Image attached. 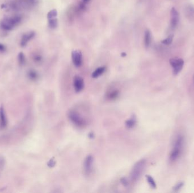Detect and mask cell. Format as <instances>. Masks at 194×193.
<instances>
[{
	"label": "cell",
	"mask_w": 194,
	"mask_h": 193,
	"mask_svg": "<svg viewBox=\"0 0 194 193\" xmlns=\"http://www.w3.org/2000/svg\"><path fill=\"white\" fill-rule=\"evenodd\" d=\"M22 20L21 15H14L3 18L0 21V28L3 31H11L17 26Z\"/></svg>",
	"instance_id": "cell-1"
},
{
	"label": "cell",
	"mask_w": 194,
	"mask_h": 193,
	"mask_svg": "<svg viewBox=\"0 0 194 193\" xmlns=\"http://www.w3.org/2000/svg\"><path fill=\"white\" fill-rule=\"evenodd\" d=\"M184 142L185 139L183 136H178L176 137L173 145V149L170 153V160L171 161H175L180 157L183 148Z\"/></svg>",
	"instance_id": "cell-2"
},
{
	"label": "cell",
	"mask_w": 194,
	"mask_h": 193,
	"mask_svg": "<svg viewBox=\"0 0 194 193\" xmlns=\"http://www.w3.org/2000/svg\"><path fill=\"white\" fill-rule=\"evenodd\" d=\"M146 161L145 159H141L135 164L130 172L132 181L136 182L139 180L146 169Z\"/></svg>",
	"instance_id": "cell-3"
},
{
	"label": "cell",
	"mask_w": 194,
	"mask_h": 193,
	"mask_svg": "<svg viewBox=\"0 0 194 193\" xmlns=\"http://www.w3.org/2000/svg\"><path fill=\"white\" fill-rule=\"evenodd\" d=\"M68 117L70 121L79 128H84L86 126V121L79 113L74 111H70L68 113Z\"/></svg>",
	"instance_id": "cell-4"
},
{
	"label": "cell",
	"mask_w": 194,
	"mask_h": 193,
	"mask_svg": "<svg viewBox=\"0 0 194 193\" xmlns=\"http://www.w3.org/2000/svg\"><path fill=\"white\" fill-rule=\"evenodd\" d=\"M170 64L173 67V74L176 76L181 72L184 65V61L181 58H172L170 60Z\"/></svg>",
	"instance_id": "cell-5"
},
{
	"label": "cell",
	"mask_w": 194,
	"mask_h": 193,
	"mask_svg": "<svg viewBox=\"0 0 194 193\" xmlns=\"http://www.w3.org/2000/svg\"><path fill=\"white\" fill-rule=\"evenodd\" d=\"M94 159L91 155H88L84 163V171L86 175H90L93 171Z\"/></svg>",
	"instance_id": "cell-6"
},
{
	"label": "cell",
	"mask_w": 194,
	"mask_h": 193,
	"mask_svg": "<svg viewBox=\"0 0 194 193\" xmlns=\"http://www.w3.org/2000/svg\"><path fill=\"white\" fill-rule=\"evenodd\" d=\"M179 14L178 11L174 7L171 9L170 11V25L172 28L177 27L179 23Z\"/></svg>",
	"instance_id": "cell-7"
},
{
	"label": "cell",
	"mask_w": 194,
	"mask_h": 193,
	"mask_svg": "<svg viewBox=\"0 0 194 193\" xmlns=\"http://www.w3.org/2000/svg\"><path fill=\"white\" fill-rule=\"evenodd\" d=\"M72 59L74 65L76 67H80L82 64V53L79 51L75 50L72 52Z\"/></svg>",
	"instance_id": "cell-8"
},
{
	"label": "cell",
	"mask_w": 194,
	"mask_h": 193,
	"mask_svg": "<svg viewBox=\"0 0 194 193\" xmlns=\"http://www.w3.org/2000/svg\"><path fill=\"white\" fill-rule=\"evenodd\" d=\"M73 87L76 92H79L84 88V81L82 77L77 76L73 79Z\"/></svg>",
	"instance_id": "cell-9"
},
{
	"label": "cell",
	"mask_w": 194,
	"mask_h": 193,
	"mask_svg": "<svg viewBox=\"0 0 194 193\" xmlns=\"http://www.w3.org/2000/svg\"><path fill=\"white\" fill-rule=\"evenodd\" d=\"M35 36V32L34 31H30L25 33L22 36L21 40V46L22 47H25L28 45L31 40L33 39Z\"/></svg>",
	"instance_id": "cell-10"
},
{
	"label": "cell",
	"mask_w": 194,
	"mask_h": 193,
	"mask_svg": "<svg viewBox=\"0 0 194 193\" xmlns=\"http://www.w3.org/2000/svg\"><path fill=\"white\" fill-rule=\"evenodd\" d=\"M8 125V120L6 117L5 109L1 106L0 107V127L3 129L5 128Z\"/></svg>",
	"instance_id": "cell-11"
},
{
	"label": "cell",
	"mask_w": 194,
	"mask_h": 193,
	"mask_svg": "<svg viewBox=\"0 0 194 193\" xmlns=\"http://www.w3.org/2000/svg\"><path fill=\"white\" fill-rule=\"evenodd\" d=\"M28 79L32 81H37L39 79V76L38 72L33 69L29 70L28 72Z\"/></svg>",
	"instance_id": "cell-12"
},
{
	"label": "cell",
	"mask_w": 194,
	"mask_h": 193,
	"mask_svg": "<svg viewBox=\"0 0 194 193\" xmlns=\"http://www.w3.org/2000/svg\"><path fill=\"white\" fill-rule=\"evenodd\" d=\"M152 42V35L149 30H146L144 35V44L146 48H148Z\"/></svg>",
	"instance_id": "cell-13"
},
{
	"label": "cell",
	"mask_w": 194,
	"mask_h": 193,
	"mask_svg": "<svg viewBox=\"0 0 194 193\" xmlns=\"http://www.w3.org/2000/svg\"><path fill=\"white\" fill-rule=\"evenodd\" d=\"M105 70H106V67H101L97 68V69L93 72L92 77L93 78H97L98 77H100L101 75H102L104 72H105Z\"/></svg>",
	"instance_id": "cell-14"
},
{
	"label": "cell",
	"mask_w": 194,
	"mask_h": 193,
	"mask_svg": "<svg viewBox=\"0 0 194 193\" xmlns=\"http://www.w3.org/2000/svg\"><path fill=\"white\" fill-rule=\"evenodd\" d=\"M136 117L135 116H132L131 117L125 122V126L129 129L134 127L136 124Z\"/></svg>",
	"instance_id": "cell-15"
},
{
	"label": "cell",
	"mask_w": 194,
	"mask_h": 193,
	"mask_svg": "<svg viewBox=\"0 0 194 193\" xmlns=\"http://www.w3.org/2000/svg\"><path fill=\"white\" fill-rule=\"evenodd\" d=\"M119 95V91L118 90H113L107 94V99L111 100H114L118 98Z\"/></svg>",
	"instance_id": "cell-16"
},
{
	"label": "cell",
	"mask_w": 194,
	"mask_h": 193,
	"mask_svg": "<svg viewBox=\"0 0 194 193\" xmlns=\"http://www.w3.org/2000/svg\"><path fill=\"white\" fill-rule=\"evenodd\" d=\"M18 60L19 65H21V66L23 67L26 64V57H25L24 53L22 52H21L19 53L18 55Z\"/></svg>",
	"instance_id": "cell-17"
},
{
	"label": "cell",
	"mask_w": 194,
	"mask_h": 193,
	"mask_svg": "<svg viewBox=\"0 0 194 193\" xmlns=\"http://www.w3.org/2000/svg\"><path fill=\"white\" fill-rule=\"evenodd\" d=\"M48 26L50 28L55 29L58 26V20L57 18H52L50 19H48Z\"/></svg>",
	"instance_id": "cell-18"
},
{
	"label": "cell",
	"mask_w": 194,
	"mask_h": 193,
	"mask_svg": "<svg viewBox=\"0 0 194 193\" xmlns=\"http://www.w3.org/2000/svg\"><path fill=\"white\" fill-rule=\"evenodd\" d=\"M33 61L37 63H40L43 61V57L41 54L35 52L33 54Z\"/></svg>",
	"instance_id": "cell-19"
},
{
	"label": "cell",
	"mask_w": 194,
	"mask_h": 193,
	"mask_svg": "<svg viewBox=\"0 0 194 193\" xmlns=\"http://www.w3.org/2000/svg\"><path fill=\"white\" fill-rule=\"evenodd\" d=\"M146 180L148 181L150 186L152 187V189H156L157 187L156 186V182L152 176L149 175L146 176Z\"/></svg>",
	"instance_id": "cell-20"
},
{
	"label": "cell",
	"mask_w": 194,
	"mask_h": 193,
	"mask_svg": "<svg viewBox=\"0 0 194 193\" xmlns=\"http://www.w3.org/2000/svg\"><path fill=\"white\" fill-rule=\"evenodd\" d=\"M173 37H174V35H173V34L170 35L168 36L167 37H166L165 39L163 40L162 41V43L164 44V45H170V44L172 43V42H173Z\"/></svg>",
	"instance_id": "cell-21"
},
{
	"label": "cell",
	"mask_w": 194,
	"mask_h": 193,
	"mask_svg": "<svg viewBox=\"0 0 194 193\" xmlns=\"http://www.w3.org/2000/svg\"><path fill=\"white\" fill-rule=\"evenodd\" d=\"M58 15V11L56 9H53L49 11L47 14V19H50L52 18H56Z\"/></svg>",
	"instance_id": "cell-22"
},
{
	"label": "cell",
	"mask_w": 194,
	"mask_h": 193,
	"mask_svg": "<svg viewBox=\"0 0 194 193\" xmlns=\"http://www.w3.org/2000/svg\"><path fill=\"white\" fill-rule=\"evenodd\" d=\"M183 185H184L183 182H180L179 183L176 184L174 186V187H173V190H174V191H179V190L183 187Z\"/></svg>",
	"instance_id": "cell-23"
},
{
	"label": "cell",
	"mask_w": 194,
	"mask_h": 193,
	"mask_svg": "<svg viewBox=\"0 0 194 193\" xmlns=\"http://www.w3.org/2000/svg\"><path fill=\"white\" fill-rule=\"evenodd\" d=\"M5 164V158L2 156H0V170L3 169Z\"/></svg>",
	"instance_id": "cell-24"
},
{
	"label": "cell",
	"mask_w": 194,
	"mask_h": 193,
	"mask_svg": "<svg viewBox=\"0 0 194 193\" xmlns=\"http://www.w3.org/2000/svg\"><path fill=\"white\" fill-rule=\"evenodd\" d=\"M86 3L84 2H81L79 4V10L80 12H84L86 10V6L85 5Z\"/></svg>",
	"instance_id": "cell-25"
},
{
	"label": "cell",
	"mask_w": 194,
	"mask_h": 193,
	"mask_svg": "<svg viewBox=\"0 0 194 193\" xmlns=\"http://www.w3.org/2000/svg\"><path fill=\"white\" fill-rule=\"evenodd\" d=\"M55 163L56 162H55V160H54L53 159H52L49 161L48 163V166L49 167H53V166H55Z\"/></svg>",
	"instance_id": "cell-26"
},
{
	"label": "cell",
	"mask_w": 194,
	"mask_h": 193,
	"mask_svg": "<svg viewBox=\"0 0 194 193\" xmlns=\"http://www.w3.org/2000/svg\"><path fill=\"white\" fill-rule=\"evenodd\" d=\"M6 47L3 44L0 43V52L1 53H3V52H5L6 51Z\"/></svg>",
	"instance_id": "cell-27"
},
{
	"label": "cell",
	"mask_w": 194,
	"mask_h": 193,
	"mask_svg": "<svg viewBox=\"0 0 194 193\" xmlns=\"http://www.w3.org/2000/svg\"><path fill=\"white\" fill-rule=\"evenodd\" d=\"M121 182L122 184H123L125 185V186H127L128 185V180L125 178H121Z\"/></svg>",
	"instance_id": "cell-28"
},
{
	"label": "cell",
	"mask_w": 194,
	"mask_h": 193,
	"mask_svg": "<svg viewBox=\"0 0 194 193\" xmlns=\"http://www.w3.org/2000/svg\"><path fill=\"white\" fill-rule=\"evenodd\" d=\"M90 1V0H82V2L85 3H87Z\"/></svg>",
	"instance_id": "cell-29"
},
{
	"label": "cell",
	"mask_w": 194,
	"mask_h": 193,
	"mask_svg": "<svg viewBox=\"0 0 194 193\" xmlns=\"http://www.w3.org/2000/svg\"><path fill=\"white\" fill-rule=\"evenodd\" d=\"M121 56H122V57H125V56H126V53H121Z\"/></svg>",
	"instance_id": "cell-30"
},
{
	"label": "cell",
	"mask_w": 194,
	"mask_h": 193,
	"mask_svg": "<svg viewBox=\"0 0 194 193\" xmlns=\"http://www.w3.org/2000/svg\"></svg>",
	"instance_id": "cell-31"
}]
</instances>
